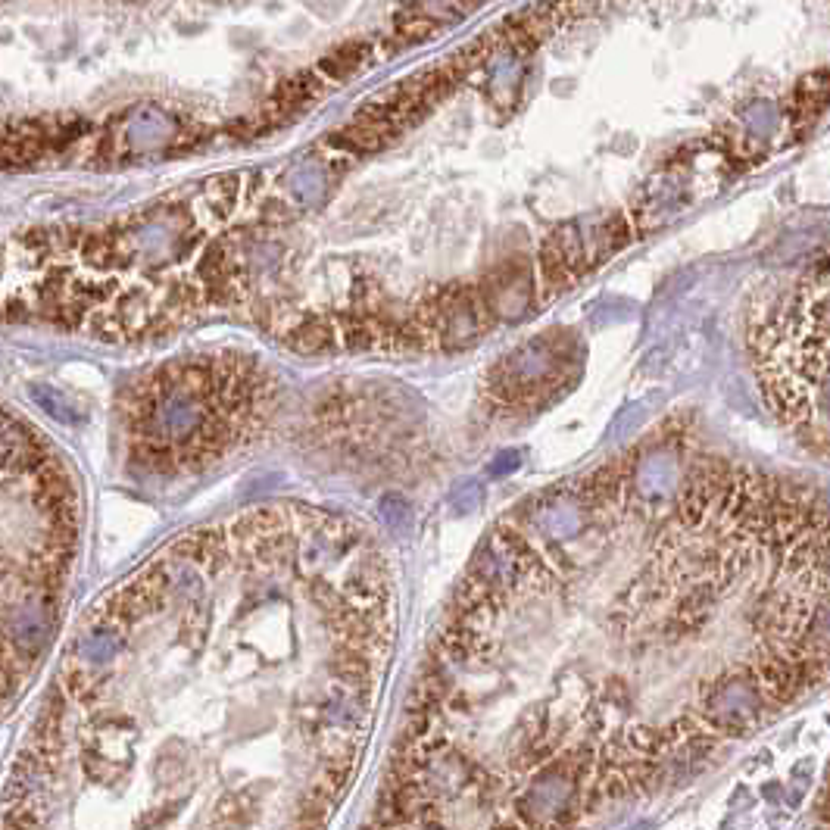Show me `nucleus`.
<instances>
[{
    "label": "nucleus",
    "instance_id": "nucleus-2",
    "mask_svg": "<svg viewBox=\"0 0 830 830\" xmlns=\"http://www.w3.org/2000/svg\"><path fill=\"white\" fill-rule=\"evenodd\" d=\"M565 378V359L562 353L540 337L531 341L525 350H515L500 366H494L490 375V403L497 412L522 415L525 409H540L556 391V384Z\"/></svg>",
    "mask_w": 830,
    "mask_h": 830
},
{
    "label": "nucleus",
    "instance_id": "nucleus-1",
    "mask_svg": "<svg viewBox=\"0 0 830 830\" xmlns=\"http://www.w3.org/2000/svg\"><path fill=\"white\" fill-rule=\"evenodd\" d=\"M269 378L241 356L169 362L128 400V447L150 472L200 469L250 440L266 419Z\"/></svg>",
    "mask_w": 830,
    "mask_h": 830
},
{
    "label": "nucleus",
    "instance_id": "nucleus-3",
    "mask_svg": "<svg viewBox=\"0 0 830 830\" xmlns=\"http://www.w3.org/2000/svg\"><path fill=\"white\" fill-rule=\"evenodd\" d=\"M32 397H35L50 415H57L60 422H75V409H72L57 391H50V387H38V384H35V387H32Z\"/></svg>",
    "mask_w": 830,
    "mask_h": 830
}]
</instances>
